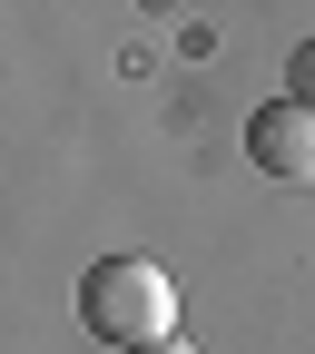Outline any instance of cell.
Returning <instances> with one entry per match:
<instances>
[{
	"instance_id": "1",
	"label": "cell",
	"mask_w": 315,
	"mask_h": 354,
	"mask_svg": "<svg viewBox=\"0 0 315 354\" xmlns=\"http://www.w3.org/2000/svg\"><path fill=\"white\" fill-rule=\"evenodd\" d=\"M79 325L99 335V344H148V335H168L177 325V286H168V266L158 256H99L79 276Z\"/></svg>"
},
{
	"instance_id": "2",
	"label": "cell",
	"mask_w": 315,
	"mask_h": 354,
	"mask_svg": "<svg viewBox=\"0 0 315 354\" xmlns=\"http://www.w3.org/2000/svg\"><path fill=\"white\" fill-rule=\"evenodd\" d=\"M246 158L276 177V187H315V109L305 99H266L246 118Z\"/></svg>"
},
{
	"instance_id": "3",
	"label": "cell",
	"mask_w": 315,
	"mask_h": 354,
	"mask_svg": "<svg viewBox=\"0 0 315 354\" xmlns=\"http://www.w3.org/2000/svg\"><path fill=\"white\" fill-rule=\"evenodd\" d=\"M286 99H305V109H315V39H305L296 59H286Z\"/></svg>"
},
{
	"instance_id": "4",
	"label": "cell",
	"mask_w": 315,
	"mask_h": 354,
	"mask_svg": "<svg viewBox=\"0 0 315 354\" xmlns=\"http://www.w3.org/2000/svg\"><path fill=\"white\" fill-rule=\"evenodd\" d=\"M128 354H197V344L177 335V325H168V335H148V344H128Z\"/></svg>"
}]
</instances>
